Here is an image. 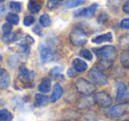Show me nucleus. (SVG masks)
Here are the masks:
<instances>
[{
	"label": "nucleus",
	"instance_id": "e433bc0d",
	"mask_svg": "<svg viewBox=\"0 0 129 121\" xmlns=\"http://www.w3.org/2000/svg\"><path fill=\"white\" fill-rule=\"evenodd\" d=\"M76 74H77V71H76L74 68H69V69L67 70V75H68L69 77H71V78L75 77Z\"/></svg>",
	"mask_w": 129,
	"mask_h": 121
},
{
	"label": "nucleus",
	"instance_id": "2eb2a0df",
	"mask_svg": "<svg viewBox=\"0 0 129 121\" xmlns=\"http://www.w3.org/2000/svg\"><path fill=\"white\" fill-rule=\"evenodd\" d=\"M50 87H51V82H50V79L43 78L38 86V90L42 94H46L50 90Z\"/></svg>",
	"mask_w": 129,
	"mask_h": 121
},
{
	"label": "nucleus",
	"instance_id": "79ce46f5",
	"mask_svg": "<svg viewBox=\"0 0 129 121\" xmlns=\"http://www.w3.org/2000/svg\"><path fill=\"white\" fill-rule=\"evenodd\" d=\"M4 1H5V0H0V3H3Z\"/></svg>",
	"mask_w": 129,
	"mask_h": 121
},
{
	"label": "nucleus",
	"instance_id": "a211bd4d",
	"mask_svg": "<svg viewBox=\"0 0 129 121\" xmlns=\"http://www.w3.org/2000/svg\"><path fill=\"white\" fill-rule=\"evenodd\" d=\"M29 52H30V48H29L28 44H26V43H20V49H19V54H20V57L22 59H27L28 57Z\"/></svg>",
	"mask_w": 129,
	"mask_h": 121
},
{
	"label": "nucleus",
	"instance_id": "473e14b6",
	"mask_svg": "<svg viewBox=\"0 0 129 121\" xmlns=\"http://www.w3.org/2000/svg\"><path fill=\"white\" fill-rule=\"evenodd\" d=\"M60 72H61V68L59 67V66L54 67L53 69H51L50 71V75L51 77H53V78H56V76L59 75V73H60Z\"/></svg>",
	"mask_w": 129,
	"mask_h": 121
},
{
	"label": "nucleus",
	"instance_id": "c9c22d12",
	"mask_svg": "<svg viewBox=\"0 0 129 121\" xmlns=\"http://www.w3.org/2000/svg\"><path fill=\"white\" fill-rule=\"evenodd\" d=\"M121 102H123V103H128L129 102V84L126 86V89H125V95L122 97Z\"/></svg>",
	"mask_w": 129,
	"mask_h": 121
},
{
	"label": "nucleus",
	"instance_id": "cd10ccee",
	"mask_svg": "<svg viewBox=\"0 0 129 121\" xmlns=\"http://www.w3.org/2000/svg\"><path fill=\"white\" fill-rule=\"evenodd\" d=\"M9 6H10V9L13 13H20L21 11V3L16 2V1H11Z\"/></svg>",
	"mask_w": 129,
	"mask_h": 121
},
{
	"label": "nucleus",
	"instance_id": "37998d69",
	"mask_svg": "<svg viewBox=\"0 0 129 121\" xmlns=\"http://www.w3.org/2000/svg\"><path fill=\"white\" fill-rule=\"evenodd\" d=\"M123 121H129V119H125V120H123Z\"/></svg>",
	"mask_w": 129,
	"mask_h": 121
},
{
	"label": "nucleus",
	"instance_id": "412c9836",
	"mask_svg": "<svg viewBox=\"0 0 129 121\" xmlns=\"http://www.w3.org/2000/svg\"><path fill=\"white\" fill-rule=\"evenodd\" d=\"M118 44H119L120 48L125 49V50H128L129 49V34H125L124 36H120L118 39Z\"/></svg>",
	"mask_w": 129,
	"mask_h": 121
},
{
	"label": "nucleus",
	"instance_id": "c85d7f7f",
	"mask_svg": "<svg viewBox=\"0 0 129 121\" xmlns=\"http://www.w3.org/2000/svg\"><path fill=\"white\" fill-rule=\"evenodd\" d=\"M79 54L81 57L87 59V60L91 61L92 58H93V55H92V53L88 50H87V49H81V50H80Z\"/></svg>",
	"mask_w": 129,
	"mask_h": 121
},
{
	"label": "nucleus",
	"instance_id": "7c9ffc66",
	"mask_svg": "<svg viewBox=\"0 0 129 121\" xmlns=\"http://www.w3.org/2000/svg\"><path fill=\"white\" fill-rule=\"evenodd\" d=\"M59 5L58 0H49L47 2V8L50 10H53L55 8H57Z\"/></svg>",
	"mask_w": 129,
	"mask_h": 121
},
{
	"label": "nucleus",
	"instance_id": "6ab92c4d",
	"mask_svg": "<svg viewBox=\"0 0 129 121\" xmlns=\"http://www.w3.org/2000/svg\"><path fill=\"white\" fill-rule=\"evenodd\" d=\"M84 0H67L64 4V6L67 9H72V8L81 6L82 4H84Z\"/></svg>",
	"mask_w": 129,
	"mask_h": 121
},
{
	"label": "nucleus",
	"instance_id": "ddd939ff",
	"mask_svg": "<svg viewBox=\"0 0 129 121\" xmlns=\"http://www.w3.org/2000/svg\"><path fill=\"white\" fill-rule=\"evenodd\" d=\"M112 34L111 33H106V34L101 35V36H97L92 39V43H96V44H101L103 43H106V42H112Z\"/></svg>",
	"mask_w": 129,
	"mask_h": 121
},
{
	"label": "nucleus",
	"instance_id": "58836bf2",
	"mask_svg": "<svg viewBox=\"0 0 129 121\" xmlns=\"http://www.w3.org/2000/svg\"><path fill=\"white\" fill-rule=\"evenodd\" d=\"M106 20H107V15H106L105 13H101L100 16L98 17V21L100 22V23L105 22Z\"/></svg>",
	"mask_w": 129,
	"mask_h": 121
},
{
	"label": "nucleus",
	"instance_id": "1a4fd4ad",
	"mask_svg": "<svg viewBox=\"0 0 129 121\" xmlns=\"http://www.w3.org/2000/svg\"><path fill=\"white\" fill-rule=\"evenodd\" d=\"M11 78L6 70L0 68V89H6L10 86Z\"/></svg>",
	"mask_w": 129,
	"mask_h": 121
},
{
	"label": "nucleus",
	"instance_id": "0eeeda50",
	"mask_svg": "<svg viewBox=\"0 0 129 121\" xmlns=\"http://www.w3.org/2000/svg\"><path fill=\"white\" fill-rule=\"evenodd\" d=\"M18 78L23 83H31L35 79V72L26 67H20L19 70Z\"/></svg>",
	"mask_w": 129,
	"mask_h": 121
},
{
	"label": "nucleus",
	"instance_id": "bb28decb",
	"mask_svg": "<svg viewBox=\"0 0 129 121\" xmlns=\"http://www.w3.org/2000/svg\"><path fill=\"white\" fill-rule=\"evenodd\" d=\"M6 21L12 25H17L20 21V17L16 13H9L6 16Z\"/></svg>",
	"mask_w": 129,
	"mask_h": 121
},
{
	"label": "nucleus",
	"instance_id": "20e7f679",
	"mask_svg": "<svg viewBox=\"0 0 129 121\" xmlns=\"http://www.w3.org/2000/svg\"><path fill=\"white\" fill-rule=\"evenodd\" d=\"M95 52L96 56L100 58L109 59V60H114L117 57V50L115 47L111 45H105L99 49H95Z\"/></svg>",
	"mask_w": 129,
	"mask_h": 121
},
{
	"label": "nucleus",
	"instance_id": "f8f14e48",
	"mask_svg": "<svg viewBox=\"0 0 129 121\" xmlns=\"http://www.w3.org/2000/svg\"><path fill=\"white\" fill-rule=\"evenodd\" d=\"M42 5H43V1L42 0H29L27 8H28V11L30 13H37L41 10Z\"/></svg>",
	"mask_w": 129,
	"mask_h": 121
},
{
	"label": "nucleus",
	"instance_id": "9b49d317",
	"mask_svg": "<svg viewBox=\"0 0 129 121\" xmlns=\"http://www.w3.org/2000/svg\"><path fill=\"white\" fill-rule=\"evenodd\" d=\"M97 6H98V5H97L96 3H95V4L91 5V6H88V7L81 10V11L79 12V13H78V15H79V16H82V17H92L95 14V11H96V9H97Z\"/></svg>",
	"mask_w": 129,
	"mask_h": 121
},
{
	"label": "nucleus",
	"instance_id": "f704fd0d",
	"mask_svg": "<svg viewBox=\"0 0 129 121\" xmlns=\"http://www.w3.org/2000/svg\"><path fill=\"white\" fill-rule=\"evenodd\" d=\"M120 27L124 29H129V18L123 19L120 22Z\"/></svg>",
	"mask_w": 129,
	"mask_h": 121
},
{
	"label": "nucleus",
	"instance_id": "f03ea898",
	"mask_svg": "<svg viewBox=\"0 0 129 121\" xmlns=\"http://www.w3.org/2000/svg\"><path fill=\"white\" fill-rule=\"evenodd\" d=\"M75 87L78 92L84 96H90L96 89L95 84L82 78L78 79L75 81Z\"/></svg>",
	"mask_w": 129,
	"mask_h": 121
},
{
	"label": "nucleus",
	"instance_id": "f3484780",
	"mask_svg": "<svg viewBox=\"0 0 129 121\" xmlns=\"http://www.w3.org/2000/svg\"><path fill=\"white\" fill-rule=\"evenodd\" d=\"M126 89V86L123 82H118L117 83V94H116V100L121 102L122 97L124 96Z\"/></svg>",
	"mask_w": 129,
	"mask_h": 121
},
{
	"label": "nucleus",
	"instance_id": "6e6552de",
	"mask_svg": "<svg viewBox=\"0 0 129 121\" xmlns=\"http://www.w3.org/2000/svg\"><path fill=\"white\" fill-rule=\"evenodd\" d=\"M54 52L49 47L42 46L40 48V58L43 63H49L54 60Z\"/></svg>",
	"mask_w": 129,
	"mask_h": 121
},
{
	"label": "nucleus",
	"instance_id": "393cba45",
	"mask_svg": "<svg viewBox=\"0 0 129 121\" xmlns=\"http://www.w3.org/2000/svg\"><path fill=\"white\" fill-rule=\"evenodd\" d=\"M13 119V114L6 109L0 110V121H11Z\"/></svg>",
	"mask_w": 129,
	"mask_h": 121
},
{
	"label": "nucleus",
	"instance_id": "9d476101",
	"mask_svg": "<svg viewBox=\"0 0 129 121\" xmlns=\"http://www.w3.org/2000/svg\"><path fill=\"white\" fill-rule=\"evenodd\" d=\"M63 95V87H61V85L59 83H56L52 89V93L50 95V100L51 103H56L57 101H58L61 98Z\"/></svg>",
	"mask_w": 129,
	"mask_h": 121
},
{
	"label": "nucleus",
	"instance_id": "a19ab883",
	"mask_svg": "<svg viewBox=\"0 0 129 121\" xmlns=\"http://www.w3.org/2000/svg\"><path fill=\"white\" fill-rule=\"evenodd\" d=\"M122 10H123L124 13L129 14V0L127 1L126 3H125V5H124L123 6H122Z\"/></svg>",
	"mask_w": 129,
	"mask_h": 121
},
{
	"label": "nucleus",
	"instance_id": "72a5a7b5",
	"mask_svg": "<svg viewBox=\"0 0 129 121\" xmlns=\"http://www.w3.org/2000/svg\"><path fill=\"white\" fill-rule=\"evenodd\" d=\"M12 29H13V27H12V24L10 23H6L3 25V27H2V30L4 32V34H6V33H10L12 32Z\"/></svg>",
	"mask_w": 129,
	"mask_h": 121
},
{
	"label": "nucleus",
	"instance_id": "2f4dec72",
	"mask_svg": "<svg viewBox=\"0 0 129 121\" xmlns=\"http://www.w3.org/2000/svg\"><path fill=\"white\" fill-rule=\"evenodd\" d=\"M35 22V18L33 16H26L23 20V23L25 26H31Z\"/></svg>",
	"mask_w": 129,
	"mask_h": 121
},
{
	"label": "nucleus",
	"instance_id": "4c0bfd02",
	"mask_svg": "<svg viewBox=\"0 0 129 121\" xmlns=\"http://www.w3.org/2000/svg\"><path fill=\"white\" fill-rule=\"evenodd\" d=\"M33 32H34L35 34L37 35V36H43V31H42V28L39 27V26H36V27L33 28Z\"/></svg>",
	"mask_w": 129,
	"mask_h": 121
},
{
	"label": "nucleus",
	"instance_id": "4468645a",
	"mask_svg": "<svg viewBox=\"0 0 129 121\" xmlns=\"http://www.w3.org/2000/svg\"><path fill=\"white\" fill-rule=\"evenodd\" d=\"M49 97L44 95L41 94H36L35 96V106L36 107H43L45 105H47L49 103Z\"/></svg>",
	"mask_w": 129,
	"mask_h": 121
},
{
	"label": "nucleus",
	"instance_id": "7ed1b4c3",
	"mask_svg": "<svg viewBox=\"0 0 129 121\" xmlns=\"http://www.w3.org/2000/svg\"><path fill=\"white\" fill-rule=\"evenodd\" d=\"M88 77L92 83L98 86H104L107 84L108 78L98 67H92L88 72Z\"/></svg>",
	"mask_w": 129,
	"mask_h": 121
},
{
	"label": "nucleus",
	"instance_id": "5701e85b",
	"mask_svg": "<svg viewBox=\"0 0 129 121\" xmlns=\"http://www.w3.org/2000/svg\"><path fill=\"white\" fill-rule=\"evenodd\" d=\"M112 60H109V59H104V58H101L100 61L97 63V67L100 70H107L112 65Z\"/></svg>",
	"mask_w": 129,
	"mask_h": 121
},
{
	"label": "nucleus",
	"instance_id": "aec40b11",
	"mask_svg": "<svg viewBox=\"0 0 129 121\" xmlns=\"http://www.w3.org/2000/svg\"><path fill=\"white\" fill-rule=\"evenodd\" d=\"M120 62L123 67L129 68V50H125L120 55Z\"/></svg>",
	"mask_w": 129,
	"mask_h": 121
},
{
	"label": "nucleus",
	"instance_id": "39448f33",
	"mask_svg": "<svg viewBox=\"0 0 129 121\" xmlns=\"http://www.w3.org/2000/svg\"><path fill=\"white\" fill-rule=\"evenodd\" d=\"M93 98L94 103L102 108H109L112 104V99H111V96L104 91H101V92L95 94Z\"/></svg>",
	"mask_w": 129,
	"mask_h": 121
},
{
	"label": "nucleus",
	"instance_id": "ea45409f",
	"mask_svg": "<svg viewBox=\"0 0 129 121\" xmlns=\"http://www.w3.org/2000/svg\"><path fill=\"white\" fill-rule=\"evenodd\" d=\"M121 2L122 0H108V3L113 6H118Z\"/></svg>",
	"mask_w": 129,
	"mask_h": 121
},
{
	"label": "nucleus",
	"instance_id": "b1692460",
	"mask_svg": "<svg viewBox=\"0 0 129 121\" xmlns=\"http://www.w3.org/2000/svg\"><path fill=\"white\" fill-rule=\"evenodd\" d=\"M94 102V100L92 101V99H90L88 96H84L81 99H80L79 101V106L81 107V109H86L88 107L91 106L92 103Z\"/></svg>",
	"mask_w": 129,
	"mask_h": 121
},
{
	"label": "nucleus",
	"instance_id": "c756f323",
	"mask_svg": "<svg viewBox=\"0 0 129 121\" xmlns=\"http://www.w3.org/2000/svg\"><path fill=\"white\" fill-rule=\"evenodd\" d=\"M7 64H8V66H9L11 68H15L17 66H18V64H19L18 57H17L16 55L11 56V57H9V59H8Z\"/></svg>",
	"mask_w": 129,
	"mask_h": 121
},
{
	"label": "nucleus",
	"instance_id": "4be33fe9",
	"mask_svg": "<svg viewBox=\"0 0 129 121\" xmlns=\"http://www.w3.org/2000/svg\"><path fill=\"white\" fill-rule=\"evenodd\" d=\"M2 41L5 43H12L13 42L17 41V35L12 32L4 34L2 36Z\"/></svg>",
	"mask_w": 129,
	"mask_h": 121
},
{
	"label": "nucleus",
	"instance_id": "f257e3e1",
	"mask_svg": "<svg viewBox=\"0 0 129 121\" xmlns=\"http://www.w3.org/2000/svg\"><path fill=\"white\" fill-rule=\"evenodd\" d=\"M69 39L74 46H83L88 42V36L82 28H74V30L71 31Z\"/></svg>",
	"mask_w": 129,
	"mask_h": 121
},
{
	"label": "nucleus",
	"instance_id": "dca6fc26",
	"mask_svg": "<svg viewBox=\"0 0 129 121\" xmlns=\"http://www.w3.org/2000/svg\"><path fill=\"white\" fill-rule=\"evenodd\" d=\"M73 66L74 68L79 73H82V72L86 71L87 68H88V65L86 62H84L83 60L80 58H75L73 62Z\"/></svg>",
	"mask_w": 129,
	"mask_h": 121
},
{
	"label": "nucleus",
	"instance_id": "423d86ee",
	"mask_svg": "<svg viewBox=\"0 0 129 121\" xmlns=\"http://www.w3.org/2000/svg\"><path fill=\"white\" fill-rule=\"evenodd\" d=\"M127 106L126 103H120V104H117L115 106L111 107L110 110H108L107 115L111 118H118L124 116L127 112Z\"/></svg>",
	"mask_w": 129,
	"mask_h": 121
},
{
	"label": "nucleus",
	"instance_id": "a878e982",
	"mask_svg": "<svg viewBox=\"0 0 129 121\" xmlns=\"http://www.w3.org/2000/svg\"><path fill=\"white\" fill-rule=\"evenodd\" d=\"M39 22L41 24L42 27H48L51 24V20L49 14H43L39 19Z\"/></svg>",
	"mask_w": 129,
	"mask_h": 121
}]
</instances>
